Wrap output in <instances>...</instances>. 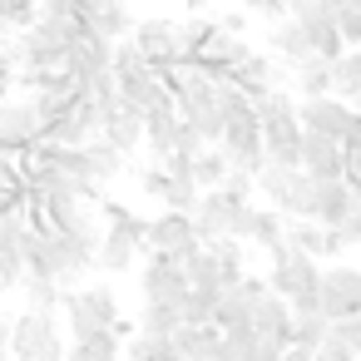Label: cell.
<instances>
[{
    "mask_svg": "<svg viewBox=\"0 0 361 361\" xmlns=\"http://www.w3.org/2000/svg\"><path fill=\"white\" fill-rule=\"evenodd\" d=\"M144 257H149V252H144V218L104 228V243H99V272H134Z\"/></svg>",
    "mask_w": 361,
    "mask_h": 361,
    "instance_id": "cell-7",
    "label": "cell"
},
{
    "mask_svg": "<svg viewBox=\"0 0 361 361\" xmlns=\"http://www.w3.org/2000/svg\"><path fill=\"white\" fill-rule=\"evenodd\" d=\"M346 218H356V193L351 183H317V218L322 228H341Z\"/></svg>",
    "mask_w": 361,
    "mask_h": 361,
    "instance_id": "cell-14",
    "label": "cell"
},
{
    "mask_svg": "<svg viewBox=\"0 0 361 361\" xmlns=\"http://www.w3.org/2000/svg\"><path fill=\"white\" fill-rule=\"evenodd\" d=\"M178 6H188V11H203V6H208V0H178Z\"/></svg>",
    "mask_w": 361,
    "mask_h": 361,
    "instance_id": "cell-36",
    "label": "cell"
},
{
    "mask_svg": "<svg viewBox=\"0 0 361 361\" xmlns=\"http://www.w3.org/2000/svg\"><path fill=\"white\" fill-rule=\"evenodd\" d=\"M129 40L139 45V55H144L154 70H173V65H178V20H169V16H149V20L134 25Z\"/></svg>",
    "mask_w": 361,
    "mask_h": 361,
    "instance_id": "cell-8",
    "label": "cell"
},
{
    "mask_svg": "<svg viewBox=\"0 0 361 361\" xmlns=\"http://www.w3.org/2000/svg\"><path fill=\"white\" fill-rule=\"evenodd\" d=\"M317 6H322V11H326V16H341V11H346V6H351V0H317Z\"/></svg>",
    "mask_w": 361,
    "mask_h": 361,
    "instance_id": "cell-35",
    "label": "cell"
},
{
    "mask_svg": "<svg viewBox=\"0 0 361 361\" xmlns=\"http://www.w3.org/2000/svg\"><path fill=\"white\" fill-rule=\"evenodd\" d=\"M302 173L312 183H346V149L322 139V134H307L302 139Z\"/></svg>",
    "mask_w": 361,
    "mask_h": 361,
    "instance_id": "cell-9",
    "label": "cell"
},
{
    "mask_svg": "<svg viewBox=\"0 0 361 361\" xmlns=\"http://www.w3.org/2000/svg\"><path fill=\"white\" fill-rule=\"evenodd\" d=\"M218 193H228L233 203H252V193H257V178H252V173H238V169H233V173L223 178V188H218Z\"/></svg>",
    "mask_w": 361,
    "mask_h": 361,
    "instance_id": "cell-28",
    "label": "cell"
},
{
    "mask_svg": "<svg viewBox=\"0 0 361 361\" xmlns=\"http://www.w3.org/2000/svg\"><path fill=\"white\" fill-rule=\"evenodd\" d=\"M317 361H361V356H356V351H346V346H341V341L331 336V341H326V346L317 351Z\"/></svg>",
    "mask_w": 361,
    "mask_h": 361,
    "instance_id": "cell-32",
    "label": "cell"
},
{
    "mask_svg": "<svg viewBox=\"0 0 361 361\" xmlns=\"http://www.w3.org/2000/svg\"><path fill=\"white\" fill-rule=\"evenodd\" d=\"M11 356L16 361H65V331H60V317H45V312H20L16 317V331H11Z\"/></svg>",
    "mask_w": 361,
    "mask_h": 361,
    "instance_id": "cell-3",
    "label": "cell"
},
{
    "mask_svg": "<svg viewBox=\"0 0 361 361\" xmlns=\"http://www.w3.org/2000/svg\"><path fill=\"white\" fill-rule=\"evenodd\" d=\"M322 272H326V267H322L317 257L297 252L292 243H282L277 252H267V287L292 302V317L322 312Z\"/></svg>",
    "mask_w": 361,
    "mask_h": 361,
    "instance_id": "cell-1",
    "label": "cell"
},
{
    "mask_svg": "<svg viewBox=\"0 0 361 361\" xmlns=\"http://www.w3.org/2000/svg\"><path fill=\"white\" fill-rule=\"evenodd\" d=\"M35 144H45V124L35 114V99H6L0 94V149L25 154Z\"/></svg>",
    "mask_w": 361,
    "mask_h": 361,
    "instance_id": "cell-5",
    "label": "cell"
},
{
    "mask_svg": "<svg viewBox=\"0 0 361 361\" xmlns=\"http://www.w3.org/2000/svg\"><path fill=\"white\" fill-rule=\"evenodd\" d=\"M119 356H124V341H119L114 331H99V336H90V341H75L65 361H119Z\"/></svg>",
    "mask_w": 361,
    "mask_h": 361,
    "instance_id": "cell-25",
    "label": "cell"
},
{
    "mask_svg": "<svg viewBox=\"0 0 361 361\" xmlns=\"http://www.w3.org/2000/svg\"><path fill=\"white\" fill-rule=\"evenodd\" d=\"M65 297H70V287H60V282H50V277H25V312H45V317H60L65 312Z\"/></svg>",
    "mask_w": 361,
    "mask_h": 361,
    "instance_id": "cell-20",
    "label": "cell"
},
{
    "mask_svg": "<svg viewBox=\"0 0 361 361\" xmlns=\"http://www.w3.org/2000/svg\"><path fill=\"white\" fill-rule=\"evenodd\" d=\"M228 173H233V164H228V154H223V149H203V154L193 159V183H198L203 193H218Z\"/></svg>",
    "mask_w": 361,
    "mask_h": 361,
    "instance_id": "cell-21",
    "label": "cell"
},
{
    "mask_svg": "<svg viewBox=\"0 0 361 361\" xmlns=\"http://www.w3.org/2000/svg\"><path fill=\"white\" fill-rule=\"evenodd\" d=\"M267 45H272V60L277 65H287V75L297 70V65H307V60H317L312 55V40H307V30L287 16V20H277L272 25V35H267Z\"/></svg>",
    "mask_w": 361,
    "mask_h": 361,
    "instance_id": "cell-12",
    "label": "cell"
},
{
    "mask_svg": "<svg viewBox=\"0 0 361 361\" xmlns=\"http://www.w3.org/2000/svg\"><path fill=\"white\" fill-rule=\"evenodd\" d=\"M30 25H40V0H0V30L6 35H25Z\"/></svg>",
    "mask_w": 361,
    "mask_h": 361,
    "instance_id": "cell-23",
    "label": "cell"
},
{
    "mask_svg": "<svg viewBox=\"0 0 361 361\" xmlns=\"http://www.w3.org/2000/svg\"><path fill=\"white\" fill-rule=\"evenodd\" d=\"M247 213H252V203H233L228 193H203L198 198V213H193V228H198L203 243H218V238H238L243 243Z\"/></svg>",
    "mask_w": 361,
    "mask_h": 361,
    "instance_id": "cell-4",
    "label": "cell"
},
{
    "mask_svg": "<svg viewBox=\"0 0 361 361\" xmlns=\"http://www.w3.org/2000/svg\"><path fill=\"white\" fill-rule=\"evenodd\" d=\"M351 6H356V11H361V0H351Z\"/></svg>",
    "mask_w": 361,
    "mask_h": 361,
    "instance_id": "cell-37",
    "label": "cell"
},
{
    "mask_svg": "<svg viewBox=\"0 0 361 361\" xmlns=\"http://www.w3.org/2000/svg\"><path fill=\"white\" fill-rule=\"evenodd\" d=\"M292 326H297V317H292V302H287V297L267 292V297H262V302L252 307V331H257L262 341L292 346Z\"/></svg>",
    "mask_w": 361,
    "mask_h": 361,
    "instance_id": "cell-11",
    "label": "cell"
},
{
    "mask_svg": "<svg viewBox=\"0 0 361 361\" xmlns=\"http://www.w3.org/2000/svg\"><path fill=\"white\" fill-rule=\"evenodd\" d=\"M218 25H223L228 35H243V30H247V11H233V16H223Z\"/></svg>",
    "mask_w": 361,
    "mask_h": 361,
    "instance_id": "cell-33",
    "label": "cell"
},
{
    "mask_svg": "<svg viewBox=\"0 0 361 361\" xmlns=\"http://www.w3.org/2000/svg\"><path fill=\"white\" fill-rule=\"evenodd\" d=\"M336 30H341L346 50H361V11H356V6H346V11L336 16Z\"/></svg>",
    "mask_w": 361,
    "mask_h": 361,
    "instance_id": "cell-29",
    "label": "cell"
},
{
    "mask_svg": "<svg viewBox=\"0 0 361 361\" xmlns=\"http://www.w3.org/2000/svg\"><path fill=\"white\" fill-rule=\"evenodd\" d=\"M336 238H341V247H361V213L346 218V223L336 228Z\"/></svg>",
    "mask_w": 361,
    "mask_h": 361,
    "instance_id": "cell-31",
    "label": "cell"
},
{
    "mask_svg": "<svg viewBox=\"0 0 361 361\" xmlns=\"http://www.w3.org/2000/svg\"><path fill=\"white\" fill-rule=\"evenodd\" d=\"M99 139H104L109 149H119L124 159H129V154H139V149H144V114H139V109H129V104H119V109L104 119V134H99Z\"/></svg>",
    "mask_w": 361,
    "mask_h": 361,
    "instance_id": "cell-13",
    "label": "cell"
},
{
    "mask_svg": "<svg viewBox=\"0 0 361 361\" xmlns=\"http://www.w3.org/2000/svg\"><path fill=\"white\" fill-rule=\"evenodd\" d=\"M336 99H346L351 109H361V50H346L336 60Z\"/></svg>",
    "mask_w": 361,
    "mask_h": 361,
    "instance_id": "cell-24",
    "label": "cell"
},
{
    "mask_svg": "<svg viewBox=\"0 0 361 361\" xmlns=\"http://www.w3.org/2000/svg\"><path fill=\"white\" fill-rule=\"evenodd\" d=\"M139 292H144V302L178 307V302L188 297V282L173 272V262H169V257H149V262H144V272H139Z\"/></svg>",
    "mask_w": 361,
    "mask_h": 361,
    "instance_id": "cell-10",
    "label": "cell"
},
{
    "mask_svg": "<svg viewBox=\"0 0 361 361\" xmlns=\"http://www.w3.org/2000/svg\"><path fill=\"white\" fill-rule=\"evenodd\" d=\"M193 247H203V238H198L188 213H159L154 223H144V252L178 257V252H193Z\"/></svg>",
    "mask_w": 361,
    "mask_h": 361,
    "instance_id": "cell-6",
    "label": "cell"
},
{
    "mask_svg": "<svg viewBox=\"0 0 361 361\" xmlns=\"http://www.w3.org/2000/svg\"><path fill=\"white\" fill-rule=\"evenodd\" d=\"M243 243H252V247H262V252H277V247L287 243V218L272 213V208H252V213H247Z\"/></svg>",
    "mask_w": 361,
    "mask_h": 361,
    "instance_id": "cell-16",
    "label": "cell"
},
{
    "mask_svg": "<svg viewBox=\"0 0 361 361\" xmlns=\"http://www.w3.org/2000/svg\"><path fill=\"white\" fill-rule=\"evenodd\" d=\"M178 139H183V119H178V109L173 114H154V119H144V144H149V154L164 164L169 154H178Z\"/></svg>",
    "mask_w": 361,
    "mask_h": 361,
    "instance_id": "cell-17",
    "label": "cell"
},
{
    "mask_svg": "<svg viewBox=\"0 0 361 361\" xmlns=\"http://www.w3.org/2000/svg\"><path fill=\"white\" fill-rule=\"evenodd\" d=\"M292 90H297V99H326V94H336V65H326V60L297 65L292 70Z\"/></svg>",
    "mask_w": 361,
    "mask_h": 361,
    "instance_id": "cell-15",
    "label": "cell"
},
{
    "mask_svg": "<svg viewBox=\"0 0 361 361\" xmlns=\"http://www.w3.org/2000/svg\"><path fill=\"white\" fill-rule=\"evenodd\" d=\"M139 331H154V336H178V331H183V317H178V307L144 302V312H139Z\"/></svg>",
    "mask_w": 361,
    "mask_h": 361,
    "instance_id": "cell-26",
    "label": "cell"
},
{
    "mask_svg": "<svg viewBox=\"0 0 361 361\" xmlns=\"http://www.w3.org/2000/svg\"><path fill=\"white\" fill-rule=\"evenodd\" d=\"M173 346H178L183 361H218L223 331H218V326H183V331L173 336Z\"/></svg>",
    "mask_w": 361,
    "mask_h": 361,
    "instance_id": "cell-18",
    "label": "cell"
},
{
    "mask_svg": "<svg viewBox=\"0 0 361 361\" xmlns=\"http://www.w3.org/2000/svg\"><path fill=\"white\" fill-rule=\"evenodd\" d=\"M287 243L297 247V252H307V257H326V247H331V228H322V223H287Z\"/></svg>",
    "mask_w": 361,
    "mask_h": 361,
    "instance_id": "cell-22",
    "label": "cell"
},
{
    "mask_svg": "<svg viewBox=\"0 0 361 361\" xmlns=\"http://www.w3.org/2000/svg\"><path fill=\"white\" fill-rule=\"evenodd\" d=\"M331 336H336L346 351H356V356H361V312H356L351 322H336V326H331Z\"/></svg>",
    "mask_w": 361,
    "mask_h": 361,
    "instance_id": "cell-30",
    "label": "cell"
},
{
    "mask_svg": "<svg viewBox=\"0 0 361 361\" xmlns=\"http://www.w3.org/2000/svg\"><path fill=\"white\" fill-rule=\"evenodd\" d=\"M282 361H317V356H312V351H302V346H287V351H282Z\"/></svg>",
    "mask_w": 361,
    "mask_h": 361,
    "instance_id": "cell-34",
    "label": "cell"
},
{
    "mask_svg": "<svg viewBox=\"0 0 361 361\" xmlns=\"http://www.w3.org/2000/svg\"><path fill=\"white\" fill-rule=\"evenodd\" d=\"M238 6H243L247 16H267V20L277 25V20H287V16H292L297 0H238Z\"/></svg>",
    "mask_w": 361,
    "mask_h": 361,
    "instance_id": "cell-27",
    "label": "cell"
},
{
    "mask_svg": "<svg viewBox=\"0 0 361 361\" xmlns=\"http://www.w3.org/2000/svg\"><path fill=\"white\" fill-rule=\"evenodd\" d=\"M65 326H70V341H90L99 331H114L124 317H119V297L114 287H75L65 297Z\"/></svg>",
    "mask_w": 361,
    "mask_h": 361,
    "instance_id": "cell-2",
    "label": "cell"
},
{
    "mask_svg": "<svg viewBox=\"0 0 361 361\" xmlns=\"http://www.w3.org/2000/svg\"><path fill=\"white\" fill-rule=\"evenodd\" d=\"M124 361H183L173 336H154V331H134L124 341Z\"/></svg>",
    "mask_w": 361,
    "mask_h": 361,
    "instance_id": "cell-19",
    "label": "cell"
}]
</instances>
